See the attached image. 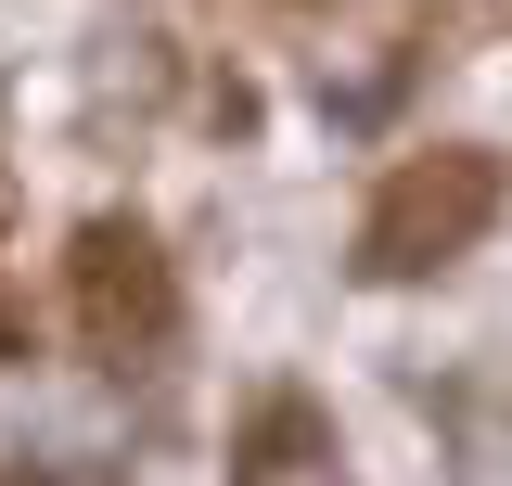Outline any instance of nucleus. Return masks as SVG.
Returning a JSON list of instances; mask_svg holds the SVG:
<instances>
[{
  "label": "nucleus",
  "mask_w": 512,
  "mask_h": 486,
  "mask_svg": "<svg viewBox=\"0 0 512 486\" xmlns=\"http://www.w3.org/2000/svg\"><path fill=\"white\" fill-rule=\"evenodd\" d=\"M487 218H500V154H474V141L410 154V167L372 192V218H359V269H372V282H423L448 256H474Z\"/></svg>",
  "instance_id": "nucleus-1"
},
{
  "label": "nucleus",
  "mask_w": 512,
  "mask_h": 486,
  "mask_svg": "<svg viewBox=\"0 0 512 486\" xmlns=\"http://www.w3.org/2000/svg\"><path fill=\"white\" fill-rule=\"evenodd\" d=\"M64 282H77V333H90L103 359L154 346V333L180 320L167 256H154V231H128V218H90V231H77V256H64Z\"/></svg>",
  "instance_id": "nucleus-2"
},
{
  "label": "nucleus",
  "mask_w": 512,
  "mask_h": 486,
  "mask_svg": "<svg viewBox=\"0 0 512 486\" xmlns=\"http://www.w3.org/2000/svg\"><path fill=\"white\" fill-rule=\"evenodd\" d=\"M231 486H346V474H333V448H320L295 410H269V435L244 448V474H231Z\"/></svg>",
  "instance_id": "nucleus-3"
}]
</instances>
